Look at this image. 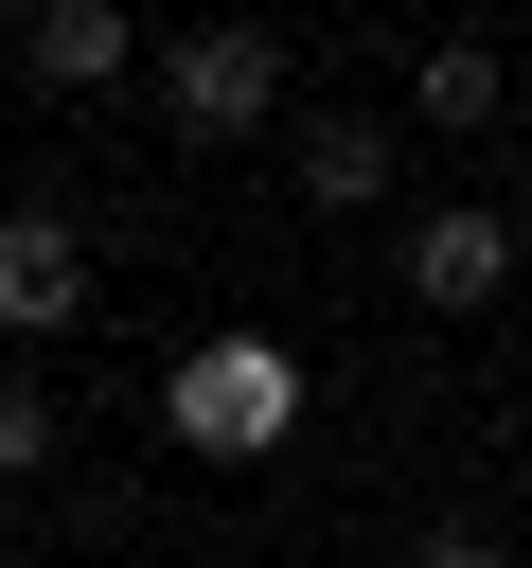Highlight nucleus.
<instances>
[{
    "label": "nucleus",
    "mask_w": 532,
    "mask_h": 568,
    "mask_svg": "<svg viewBox=\"0 0 532 568\" xmlns=\"http://www.w3.org/2000/svg\"><path fill=\"white\" fill-rule=\"evenodd\" d=\"M35 462H53V390L0 355V479H35Z\"/></svg>",
    "instance_id": "nucleus-8"
},
{
    "label": "nucleus",
    "mask_w": 532,
    "mask_h": 568,
    "mask_svg": "<svg viewBox=\"0 0 532 568\" xmlns=\"http://www.w3.org/2000/svg\"><path fill=\"white\" fill-rule=\"evenodd\" d=\"M301 213H390V124L319 106V124H301Z\"/></svg>",
    "instance_id": "nucleus-6"
},
{
    "label": "nucleus",
    "mask_w": 532,
    "mask_h": 568,
    "mask_svg": "<svg viewBox=\"0 0 532 568\" xmlns=\"http://www.w3.org/2000/svg\"><path fill=\"white\" fill-rule=\"evenodd\" d=\"M160 426H177L195 462H284V444H301V355H284V337H195V355L160 373Z\"/></svg>",
    "instance_id": "nucleus-1"
},
{
    "label": "nucleus",
    "mask_w": 532,
    "mask_h": 568,
    "mask_svg": "<svg viewBox=\"0 0 532 568\" xmlns=\"http://www.w3.org/2000/svg\"><path fill=\"white\" fill-rule=\"evenodd\" d=\"M497 106H514V71H497V36H443V53H426V124H443V142H479Z\"/></svg>",
    "instance_id": "nucleus-7"
},
{
    "label": "nucleus",
    "mask_w": 532,
    "mask_h": 568,
    "mask_svg": "<svg viewBox=\"0 0 532 568\" xmlns=\"http://www.w3.org/2000/svg\"><path fill=\"white\" fill-rule=\"evenodd\" d=\"M408 568H514V550H497V532H479V515H443V532H426V550H408Z\"/></svg>",
    "instance_id": "nucleus-9"
},
{
    "label": "nucleus",
    "mask_w": 532,
    "mask_h": 568,
    "mask_svg": "<svg viewBox=\"0 0 532 568\" xmlns=\"http://www.w3.org/2000/svg\"><path fill=\"white\" fill-rule=\"evenodd\" d=\"M390 266H408V302H426V320H479V302L514 284V213L443 195V213H408V248H390Z\"/></svg>",
    "instance_id": "nucleus-3"
},
{
    "label": "nucleus",
    "mask_w": 532,
    "mask_h": 568,
    "mask_svg": "<svg viewBox=\"0 0 532 568\" xmlns=\"http://www.w3.org/2000/svg\"><path fill=\"white\" fill-rule=\"evenodd\" d=\"M18 53H35V89H53V106H89V89H124V71H142V0H35V18H18Z\"/></svg>",
    "instance_id": "nucleus-5"
},
{
    "label": "nucleus",
    "mask_w": 532,
    "mask_h": 568,
    "mask_svg": "<svg viewBox=\"0 0 532 568\" xmlns=\"http://www.w3.org/2000/svg\"><path fill=\"white\" fill-rule=\"evenodd\" d=\"M0 568H18V550H0Z\"/></svg>",
    "instance_id": "nucleus-10"
},
{
    "label": "nucleus",
    "mask_w": 532,
    "mask_h": 568,
    "mask_svg": "<svg viewBox=\"0 0 532 568\" xmlns=\"http://www.w3.org/2000/svg\"><path fill=\"white\" fill-rule=\"evenodd\" d=\"M160 124H177V142H266V124H284V36H266V18L160 36Z\"/></svg>",
    "instance_id": "nucleus-2"
},
{
    "label": "nucleus",
    "mask_w": 532,
    "mask_h": 568,
    "mask_svg": "<svg viewBox=\"0 0 532 568\" xmlns=\"http://www.w3.org/2000/svg\"><path fill=\"white\" fill-rule=\"evenodd\" d=\"M71 320H89V231L71 213H0V355H35Z\"/></svg>",
    "instance_id": "nucleus-4"
}]
</instances>
